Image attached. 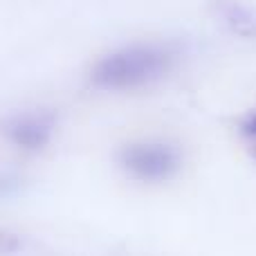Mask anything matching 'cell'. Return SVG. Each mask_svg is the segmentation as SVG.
<instances>
[{
	"instance_id": "obj_5",
	"label": "cell",
	"mask_w": 256,
	"mask_h": 256,
	"mask_svg": "<svg viewBox=\"0 0 256 256\" xmlns=\"http://www.w3.org/2000/svg\"><path fill=\"white\" fill-rule=\"evenodd\" d=\"M238 132H240V137L245 140V144L250 146L252 155L256 158V110H250L248 115H245L243 120H240Z\"/></svg>"
},
{
	"instance_id": "obj_1",
	"label": "cell",
	"mask_w": 256,
	"mask_h": 256,
	"mask_svg": "<svg viewBox=\"0 0 256 256\" xmlns=\"http://www.w3.org/2000/svg\"><path fill=\"white\" fill-rule=\"evenodd\" d=\"M176 61L178 50L171 43H132L97 61L90 81L102 90H137L166 76Z\"/></svg>"
},
{
	"instance_id": "obj_4",
	"label": "cell",
	"mask_w": 256,
	"mask_h": 256,
	"mask_svg": "<svg viewBox=\"0 0 256 256\" xmlns=\"http://www.w3.org/2000/svg\"><path fill=\"white\" fill-rule=\"evenodd\" d=\"M214 9L220 20L230 27L234 34L243 38H256V9L240 0H216Z\"/></svg>"
},
{
	"instance_id": "obj_3",
	"label": "cell",
	"mask_w": 256,
	"mask_h": 256,
	"mask_svg": "<svg viewBox=\"0 0 256 256\" xmlns=\"http://www.w3.org/2000/svg\"><path fill=\"white\" fill-rule=\"evenodd\" d=\"M4 130L12 144L25 150H38L52 140L54 117L50 112H25V115L14 117Z\"/></svg>"
},
{
	"instance_id": "obj_2",
	"label": "cell",
	"mask_w": 256,
	"mask_h": 256,
	"mask_svg": "<svg viewBox=\"0 0 256 256\" xmlns=\"http://www.w3.org/2000/svg\"><path fill=\"white\" fill-rule=\"evenodd\" d=\"M120 166L142 182L171 180L182 166V155L168 142H132L120 150Z\"/></svg>"
}]
</instances>
